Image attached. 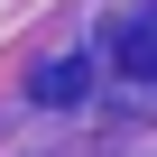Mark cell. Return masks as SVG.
Returning <instances> with one entry per match:
<instances>
[{
    "mask_svg": "<svg viewBox=\"0 0 157 157\" xmlns=\"http://www.w3.org/2000/svg\"><path fill=\"white\" fill-rule=\"evenodd\" d=\"M28 102H37V111H83V102H93V56H83V46L46 56V65L28 74Z\"/></svg>",
    "mask_w": 157,
    "mask_h": 157,
    "instance_id": "cell-1",
    "label": "cell"
},
{
    "mask_svg": "<svg viewBox=\"0 0 157 157\" xmlns=\"http://www.w3.org/2000/svg\"><path fill=\"white\" fill-rule=\"evenodd\" d=\"M111 65L129 74L139 93H157V0H148V10H129V19H120V37H111Z\"/></svg>",
    "mask_w": 157,
    "mask_h": 157,
    "instance_id": "cell-2",
    "label": "cell"
}]
</instances>
